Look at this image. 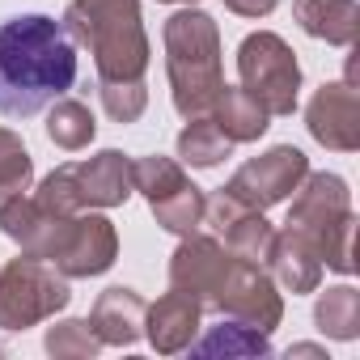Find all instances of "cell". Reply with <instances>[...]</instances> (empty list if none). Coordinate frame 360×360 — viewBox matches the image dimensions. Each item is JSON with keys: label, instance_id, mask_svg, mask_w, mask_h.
<instances>
[{"label": "cell", "instance_id": "cell-1", "mask_svg": "<svg viewBox=\"0 0 360 360\" xmlns=\"http://www.w3.org/2000/svg\"><path fill=\"white\" fill-rule=\"evenodd\" d=\"M77 85V43L47 13L0 22V115L30 119Z\"/></svg>", "mask_w": 360, "mask_h": 360}, {"label": "cell", "instance_id": "cell-2", "mask_svg": "<svg viewBox=\"0 0 360 360\" xmlns=\"http://www.w3.org/2000/svg\"><path fill=\"white\" fill-rule=\"evenodd\" d=\"M64 30L77 47H89L98 81H144L148 34L140 0H72L64 9Z\"/></svg>", "mask_w": 360, "mask_h": 360}, {"label": "cell", "instance_id": "cell-3", "mask_svg": "<svg viewBox=\"0 0 360 360\" xmlns=\"http://www.w3.org/2000/svg\"><path fill=\"white\" fill-rule=\"evenodd\" d=\"M161 43H165V72H169L174 110L183 119H204L225 85L217 22L204 9L187 5L161 26Z\"/></svg>", "mask_w": 360, "mask_h": 360}, {"label": "cell", "instance_id": "cell-4", "mask_svg": "<svg viewBox=\"0 0 360 360\" xmlns=\"http://www.w3.org/2000/svg\"><path fill=\"white\" fill-rule=\"evenodd\" d=\"M288 225L301 229L318 255L322 267L352 276L356 271V255H352V238H356V212H352V191L339 174H305L301 187L292 191V208H288Z\"/></svg>", "mask_w": 360, "mask_h": 360}, {"label": "cell", "instance_id": "cell-5", "mask_svg": "<svg viewBox=\"0 0 360 360\" xmlns=\"http://www.w3.org/2000/svg\"><path fill=\"white\" fill-rule=\"evenodd\" d=\"M72 301L68 276L47 259L18 255L0 271V330H30Z\"/></svg>", "mask_w": 360, "mask_h": 360}, {"label": "cell", "instance_id": "cell-6", "mask_svg": "<svg viewBox=\"0 0 360 360\" xmlns=\"http://www.w3.org/2000/svg\"><path fill=\"white\" fill-rule=\"evenodd\" d=\"M238 77H242V89L271 119L297 110V98H301V64H297V51L280 34H271V30L246 34L242 47H238Z\"/></svg>", "mask_w": 360, "mask_h": 360}, {"label": "cell", "instance_id": "cell-7", "mask_svg": "<svg viewBox=\"0 0 360 360\" xmlns=\"http://www.w3.org/2000/svg\"><path fill=\"white\" fill-rule=\"evenodd\" d=\"M305 174H309V157L297 144H276V148L250 157L246 165H238L221 191L229 200H238L242 208H250V212H267L301 187Z\"/></svg>", "mask_w": 360, "mask_h": 360}, {"label": "cell", "instance_id": "cell-8", "mask_svg": "<svg viewBox=\"0 0 360 360\" xmlns=\"http://www.w3.org/2000/svg\"><path fill=\"white\" fill-rule=\"evenodd\" d=\"M56 271H64L68 280H89V276H102L115 267L119 259V233L106 217L98 212H77V217H60L56 233H51V246L43 255Z\"/></svg>", "mask_w": 360, "mask_h": 360}, {"label": "cell", "instance_id": "cell-9", "mask_svg": "<svg viewBox=\"0 0 360 360\" xmlns=\"http://www.w3.org/2000/svg\"><path fill=\"white\" fill-rule=\"evenodd\" d=\"M212 309H221L225 318H238V322L271 335L280 326V318H284V297H280V288H276V280H271V271L263 263L233 259Z\"/></svg>", "mask_w": 360, "mask_h": 360}, {"label": "cell", "instance_id": "cell-10", "mask_svg": "<svg viewBox=\"0 0 360 360\" xmlns=\"http://www.w3.org/2000/svg\"><path fill=\"white\" fill-rule=\"evenodd\" d=\"M229 263H233V255H229L217 238H208V233L195 229V233L183 238V246H178L174 259H169V288L187 292V297H195L204 309H212V305H217V292H221V284H225Z\"/></svg>", "mask_w": 360, "mask_h": 360}, {"label": "cell", "instance_id": "cell-11", "mask_svg": "<svg viewBox=\"0 0 360 360\" xmlns=\"http://www.w3.org/2000/svg\"><path fill=\"white\" fill-rule=\"evenodd\" d=\"M309 136L330 153L360 148V89L352 81H326L305 106Z\"/></svg>", "mask_w": 360, "mask_h": 360}, {"label": "cell", "instance_id": "cell-12", "mask_svg": "<svg viewBox=\"0 0 360 360\" xmlns=\"http://www.w3.org/2000/svg\"><path fill=\"white\" fill-rule=\"evenodd\" d=\"M200 314H204V305L195 297L169 288L161 301H153L144 309V339L153 343V352L178 356V352H187L191 339L200 335Z\"/></svg>", "mask_w": 360, "mask_h": 360}, {"label": "cell", "instance_id": "cell-13", "mask_svg": "<svg viewBox=\"0 0 360 360\" xmlns=\"http://www.w3.org/2000/svg\"><path fill=\"white\" fill-rule=\"evenodd\" d=\"M81 208H119L131 195V157L119 148H102L89 161H72Z\"/></svg>", "mask_w": 360, "mask_h": 360}, {"label": "cell", "instance_id": "cell-14", "mask_svg": "<svg viewBox=\"0 0 360 360\" xmlns=\"http://www.w3.org/2000/svg\"><path fill=\"white\" fill-rule=\"evenodd\" d=\"M267 267H271V280L284 284L292 297L297 292H318V284H322V255L292 225H284V233H276L271 255H267Z\"/></svg>", "mask_w": 360, "mask_h": 360}, {"label": "cell", "instance_id": "cell-15", "mask_svg": "<svg viewBox=\"0 0 360 360\" xmlns=\"http://www.w3.org/2000/svg\"><path fill=\"white\" fill-rule=\"evenodd\" d=\"M144 309H148V301H144L136 288L115 284V288H106V292L94 301L89 326H94V335L102 339V347H106V343H110V347H131V343L144 335Z\"/></svg>", "mask_w": 360, "mask_h": 360}, {"label": "cell", "instance_id": "cell-16", "mask_svg": "<svg viewBox=\"0 0 360 360\" xmlns=\"http://www.w3.org/2000/svg\"><path fill=\"white\" fill-rule=\"evenodd\" d=\"M56 225H60V217H56V212H47V208H43L34 195H26V191L0 200V233L13 238V242L22 246V255L43 259V255H47V246H51Z\"/></svg>", "mask_w": 360, "mask_h": 360}, {"label": "cell", "instance_id": "cell-17", "mask_svg": "<svg viewBox=\"0 0 360 360\" xmlns=\"http://www.w3.org/2000/svg\"><path fill=\"white\" fill-rule=\"evenodd\" d=\"M292 18L309 39H322L330 47H352L360 34L356 0H292Z\"/></svg>", "mask_w": 360, "mask_h": 360}, {"label": "cell", "instance_id": "cell-18", "mask_svg": "<svg viewBox=\"0 0 360 360\" xmlns=\"http://www.w3.org/2000/svg\"><path fill=\"white\" fill-rule=\"evenodd\" d=\"M208 119H212L233 144H250V140H259V136L271 127V123H267L271 115H267L246 89H233V85H221V94H217Z\"/></svg>", "mask_w": 360, "mask_h": 360}, {"label": "cell", "instance_id": "cell-19", "mask_svg": "<svg viewBox=\"0 0 360 360\" xmlns=\"http://www.w3.org/2000/svg\"><path fill=\"white\" fill-rule=\"evenodd\" d=\"M191 356H271V335L238 322V318H221L204 339H191L187 347Z\"/></svg>", "mask_w": 360, "mask_h": 360}, {"label": "cell", "instance_id": "cell-20", "mask_svg": "<svg viewBox=\"0 0 360 360\" xmlns=\"http://www.w3.org/2000/svg\"><path fill=\"white\" fill-rule=\"evenodd\" d=\"M148 208H153V217H157V225H161L165 233L187 238V233L204 229V208H208V195H204V191L191 183V178H187L183 187H174L169 195L153 200Z\"/></svg>", "mask_w": 360, "mask_h": 360}, {"label": "cell", "instance_id": "cell-21", "mask_svg": "<svg viewBox=\"0 0 360 360\" xmlns=\"http://www.w3.org/2000/svg\"><path fill=\"white\" fill-rule=\"evenodd\" d=\"M314 326L326 335V339H356L360 335V292L352 284H339V288H326L318 292V305H314Z\"/></svg>", "mask_w": 360, "mask_h": 360}, {"label": "cell", "instance_id": "cell-22", "mask_svg": "<svg viewBox=\"0 0 360 360\" xmlns=\"http://www.w3.org/2000/svg\"><path fill=\"white\" fill-rule=\"evenodd\" d=\"M178 157L195 169H212L225 157H233V140L204 115V119H187V127L178 131Z\"/></svg>", "mask_w": 360, "mask_h": 360}, {"label": "cell", "instance_id": "cell-23", "mask_svg": "<svg viewBox=\"0 0 360 360\" xmlns=\"http://www.w3.org/2000/svg\"><path fill=\"white\" fill-rule=\"evenodd\" d=\"M47 136L51 144H60L64 153H81L89 148V140L98 136V123H94V110L77 98H56L51 102V115H47Z\"/></svg>", "mask_w": 360, "mask_h": 360}, {"label": "cell", "instance_id": "cell-24", "mask_svg": "<svg viewBox=\"0 0 360 360\" xmlns=\"http://www.w3.org/2000/svg\"><path fill=\"white\" fill-rule=\"evenodd\" d=\"M221 238H225V250H229L233 259H246V263H263V267H267L276 229L267 225L263 212H242V217H233V221L221 229Z\"/></svg>", "mask_w": 360, "mask_h": 360}, {"label": "cell", "instance_id": "cell-25", "mask_svg": "<svg viewBox=\"0 0 360 360\" xmlns=\"http://www.w3.org/2000/svg\"><path fill=\"white\" fill-rule=\"evenodd\" d=\"M183 183H187V174H183V165H178L174 157L153 153V157L131 161V191H140L148 204L161 200V195H169L174 187H183Z\"/></svg>", "mask_w": 360, "mask_h": 360}, {"label": "cell", "instance_id": "cell-26", "mask_svg": "<svg viewBox=\"0 0 360 360\" xmlns=\"http://www.w3.org/2000/svg\"><path fill=\"white\" fill-rule=\"evenodd\" d=\"M43 347H47V356H56V360H94V356L102 352V339L94 335L89 318H68V322H56V326L47 330Z\"/></svg>", "mask_w": 360, "mask_h": 360}, {"label": "cell", "instance_id": "cell-27", "mask_svg": "<svg viewBox=\"0 0 360 360\" xmlns=\"http://www.w3.org/2000/svg\"><path fill=\"white\" fill-rule=\"evenodd\" d=\"M30 183H34L30 148L22 144L18 131L0 127V200H5V195H18V191H30Z\"/></svg>", "mask_w": 360, "mask_h": 360}, {"label": "cell", "instance_id": "cell-28", "mask_svg": "<svg viewBox=\"0 0 360 360\" xmlns=\"http://www.w3.org/2000/svg\"><path fill=\"white\" fill-rule=\"evenodd\" d=\"M34 200H39L47 212H56V217H77V212H85V208H81V195H77L72 161H68V165H56V169L43 178L39 191H34Z\"/></svg>", "mask_w": 360, "mask_h": 360}, {"label": "cell", "instance_id": "cell-29", "mask_svg": "<svg viewBox=\"0 0 360 360\" xmlns=\"http://www.w3.org/2000/svg\"><path fill=\"white\" fill-rule=\"evenodd\" d=\"M102 106L115 123H136L148 106V85L144 81H98Z\"/></svg>", "mask_w": 360, "mask_h": 360}, {"label": "cell", "instance_id": "cell-30", "mask_svg": "<svg viewBox=\"0 0 360 360\" xmlns=\"http://www.w3.org/2000/svg\"><path fill=\"white\" fill-rule=\"evenodd\" d=\"M280 0H225V9L238 13V18H267Z\"/></svg>", "mask_w": 360, "mask_h": 360}, {"label": "cell", "instance_id": "cell-31", "mask_svg": "<svg viewBox=\"0 0 360 360\" xmlns=\"http://www.w3.org/2000/svg\"><path fill=\"white\" fill-rule=\"evenodd\" d=\"M288 356H322V360H326V352H322V347H314V343H292V347H288Z\"/></svg>", "mask_w": 360, "mask_h": 360}, {"label": "cell", "instance_id": "cell-32", "mask_svg": "<svg viewBox=\"0 0 360 360\" xmlns=\"http://www.w3.org/2000/svg\"><path fill=\"white\" fill-rule=\"evenodd\" d=\"M161 5H200V0H161Z\"/></svg>", "mask_w": 360, "mask_h": 360}]
</instances>
